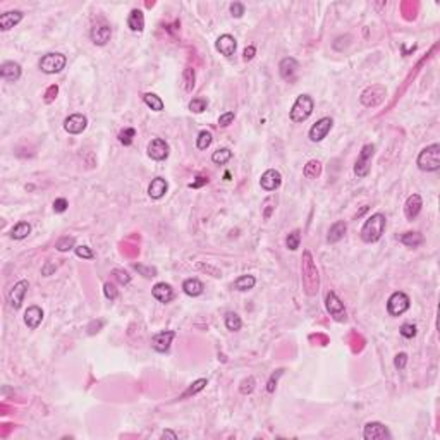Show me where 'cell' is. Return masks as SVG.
Listing matches in <instances>:
<instances>
[{"instance_id": "6da1fadb", "label": "cell", "mask_w": 440, "mask_h": 440, "mask_svg": "<svg viewBox=\"0 0 440 440\" xmlns=\"http://www.w3.org/2000/svg\"><path fill=\"white\" fill-rule=\"evenodd\" d=\"M301 280L303 289L308 296H317L320 291V275H318V268L315 265L313 255L308 249L303 253L301 258Z\"/></svg>"}, {"instance_id": "7a4b0ae2", "label": "cell", "mask_w": 440, "mask_h": 440, "mask_svg": "<svg viewBox=\"0 0 440 440\" xmlns=\"http://www.w3.org/2000/svg\"><path fill=\"white\" fill-rule=\"evenodd\" d=\"M387 227V218L382 213H373L364 220L361 227V239L364 243H377L383 236Z\"/></svg>"}, {"instance_id": "3957f363", "label": "cell", "mask_w": 440, "mask_h": 440, "mask_svg": "<svg viewBox=\"0 0 440 440\" xmlns=\"http://www.w3.org/2000/svg\"><path fill=\"white\" fill-rule=\"evenodd\" d=\"M416 165L420 171L423 172H437L440 169V145L433 143V145L426 146L420 152L418 158H416Z\"/></svg>"}, {"instance_id": "277c9868", "label": "cell", "mask_w": 440, "mask_h": 440, "mask_svg": "<svg viewBox=\"0 0 440 440\" xmlns=\"http://www.w3.org/2000/svg\"><path fill=\"white\" fill-rule=\"evenodd\" d=\"M313 109H315V102H313L311 96L309 95H299L298 98H296L294 105H292L291 112H289L291 120L292 122H296V124L305 122V120L313 114Z\"/></svg>"}, {"instance_id": "5b68a950", "label": "cell", "mask_w": 440, "mask_h": 440, "mask_svg": "<svg viewBox=\"0 0 440 440\" xmlns=\"http://www.w3.org/2000/svg\"><path fill=\"white\" fill-rule=\"evenodd\" d=\"M67 64V57L64 54H58V52H50V54L43 55L38 62V67H40L41 73L45 74H57L60 73Z\"/></svg>"}, {"instance_id": "8992f818", "label": "cell", "mask_w": 440, "mask_h": 440, "mask_svg": "<svg viewBox=\"0 0 440 440\" xmlns=\"http://www.w3.org/2000/svg\"><path fill=\"white\" fill-rule=\"evenodd\" d=\"M409 296L402 291H396L387 301V311H389L390 317H401L402 313H406L409 309Z\"/></svg>"}, {"instance_id": "52a82bcc", "label": "cell", "mask_w": 440, "mask_h": 440, "mask_svg": "<svg viewBox=\"0 0 440 440\" xmlns=\"http://www.w3.org/2000/svg\"><path fill=\"white\" fill-rule=\"evenodd\" d=\"M325 308H327V311L330 313V317L335 322L347 320V311L344 308V303L339 299V296L335 292H327V296H325Z\"/></svg>"}, {"instance_id": "ba28073f", "label": "cell", "mask_w": 440, "mask_h": 440, "mask_svg": "<svg viewBox=\"0 0 440 440\" xmlns=\"http://www.w3.org/2000/svg\"><path fill=\"white\" fill-rule=\"evenodd\" d=\"M375 153V146L373 145H364L361 148L360 155H358V160L354 164V174L358 177H366L368 172H370V165H371V158H373Z\"/></svg>"}, {"instance_id": "9c48e42d", "label": "cell", "mask_w": 440, "mask_h": 440, "mask_svg": "<svg viewBox=\"0 0 440 440\" xmlns=\"http://www.w3.org/2000/svg\"><path fill=\"white\" fill-rule=\"evenodd\" d=\"M387 91L382 84H373V86H368L366 90L361 93V103L364 107H377L383 102Z\"/></svg>"}, {"instance_id": "30bf717a", "label": "cell", "mask_w": 440, "mask_h": 440, "mask_svg": "<svg viewBox=\"0 0 440 440\" xmlns=\"http://www.w3.org/2000/svg\"><path fill=\"white\" fill-rule=\"evenodd\" d=\"M332 126H334L332 117H322V119L317 120V122L311 126V129H309V133H308L309 141H313V143L324 141V139L327 138L328 133H330Z\"/></svg>"}, {"instance_id": "8fae6325", "label": "cell", "mask_w": 440, "mask_h": 440, "mask_svg": "<svg viewBox=\"0 0 440 440\" xmlns=\"http://www.w3.org/2000/svg\"><path fill=\"white\" fill-rule=\"evenodd\" d=\"M363 437H364V440H390L392 439L389 428L380 421H368L366 425H364Z\"/></svg>"}, {"instance_id": "7c38bea8", "label": "cell", "mask_w": 440, "mask_h": 440, "mask_svg": "<svg viewBox=\"0 0 440 440\" xmlns=\"http://www.w3.org/2000/svg\"><path fill=\"white\" fill-rule=\"evenodd\" d=\"M146 152H148V156L152 158V160L155 162H162L165 160L169 156V152H171V148H169L167 141L162 138H153L152 141L148 143V148H146Z\"/></svg>"}, {"instance_id": "4fadbf2b", "label": "cell", "mask_w": 440, "mask_h": 440, "mask_svg": "<svg viewBox=\"0 0 440 440\" xmlns=\"http://www.w3.org/2000/svg\"><path fill=\"white\" fill-rule=\"evenodd\" d=\"M298 71H299V64L294 57H286L280 60L279 64V73L280 77L287 83H296L298 79Z\"/></svg>"}, {"instance_id": "5bb4252c", "label": "cell", "mask_w": 440, "mask_h": 440, "mask_svg": "<svg viewBox=\"0 0 440 440\" xmlns=\"http://www.w3.org/2000/svg\"><path fill=\"white\" fill-rule=\"evenodd\" d=\"M29 289V284H28V280H19L18 284H14V287L9 291V296H7V301H9V306L14 309H19L22 305V301H24V296L26 292H28Z\"/></svg>"}, {"instance_id": "9a60e30c", "label": "cell", "mask_w": 440, "mask_h": 440, "mask_svg": "<svg viewBox=\"0 0 440 440\" xmlns=\"http://www.w3.org/2000/svg\"><path fill=\"white\" fill-rule=\"evenodd\" d=\"M86 126H88V119L83 114H73V115H69L64 120V129L69 134H81L86 129Z\"/></svg>"}, {"instance_id": "2e32d148", "label": "cell", "mask_w": 440, "mask_h": 440, "mask_svg": "<svg viewBox=\"0 0 440 440\" xmlns=\"http://www.w3.org/2000/svg\"><path fill=\"white\" fill-rule=\"evenodd\" d=\"M175 337V332L174 330H164V332H158L156 335H153L152 339V347L156 351V353H165L169 351L171 347L172 341Z\"/></svg>"}, {"instance_id": "e0dca14e", "label": "cell", "mask_w": 440, "mask_h": 440, "mask_svg": "<svg viewBox=\"0 0 440 440\" xmlns=\"http://www.w3.org/2000/svg\"><path fill=\"white\" fill-rule=\"evenodd\" d=\"M280 184H282V175H280V172L275 171V169H268L267 172H263L262 179H260V186H262L265 191L279 190Z\"/></svg>"}, {"instance_id": "ac0fdd59", "label": "cell", "mask_w": 440, "mask_h": 440, "mask_svg": "<svg viewBox=\"0 0 440 440\" xmlns=\"http://www.w3.org/2000/svg\"><path fill=\"white\" fill-rule=\"evenodd\" d=\"M91 41L95 45H98V47H103V45H107L110 41V37H112V29H110V26L107 24H96L91 28Z\"/></svg>"}, {"instance_id": "d6986e66", "label": "cell", "mask_w": 440, "mask_h": 440, "mask_svg": "<svg viewBox=\"0 0 440 440\" xmlns=\"http://www.w3.org/2000/svg\"><path fill=\"white\" fill-rule=\"evenodd\" d=\"M21 66L14 60H7L0 66V76H2V79L9 81V83H16L21 77Z\"/></svg>"}, {"instance_id": "ffe728a7", "label": "cell", "mask_w": 440, "mask_h": 440, "mask_svg": "<svg viewBox=\"0 0 440 440\" xmlns=\"http://www.w3.org/2000/svg\"><path fill=\"white\" fill-rule=\"evenodd\" d=\"M215 48H217L224 57H232V55L236 54L237 41L232 35H222V37H218L217 43H215Z\"/></svg>"}, {"instance_id": "44dd1931", "label": "cell", "mask_w": 440, "mask_h": 440, "mask_svg": "<svg viewBox=\"0 0 440 440\" xmlns=\"http://www.w3.org/2000/svg\"><path fill=\"white\" fill-rule=\"evenodd\" d=\"M43 320V309L40 306H29L24 311V324L29 330H37Z\"/></svg>"}, {"instance_id": "7402d4cb", "label": "cell", "mask_w": 440, "mask_h": 440, "mask_svg": "<svg viewBox=\"0 0 440 440\" xmlns=\"http://www.w3.org/2000/svg\"><path fill=\"white\" fill-rule=\"evenodd\" d=\"M423 207V200L420 194H411V196L406 200V205H404V215H406L407 220H415L420 215Z\"/></svg>"}, {"instance_id": "603a6c76", "label": "cell", "mask_w": 440, "mask_h": 440, "mask_svg": "<svg viewBox=\"0 0 440 440\" xmlns=\"http://www.w3.org/2000/svg\"><path fill=\"white\" fill-rule=\"evenodd\" d=\"M152 294L156 301L167 305V303H171L172 299H174V289H172L169 284H165V282H158V284L153 286Z\"/></svg>"}, {"instance_id": "cb8c5ba5", "label": "cell", "mask_w": 440, "mask_h": 440, "mask_svg": "<svg viewBox=\"0 0 440 440\" xmlns=\"http://www.w3.org/2000/svg\"><path fill=\"white\" fill-rule=\"evenodd\" d=\"M169 190V184L164 177H155L148 186V194L152 200H160V198L165 196Z\"/></svg>"}, {"instance_id": "d4e9b609", "label": "cell", "mask_w": 440, "mask_h": 440, "mask_svg": "<svg viewBox=\"0 0 440 440\" xmlns=\"http://www.w3.org/2000/svg\"><path fill=\"white\" fill-rule=\"evenodd\" d=\"M22 19L21 11H9L0 16V29L2 31H9L11 28H14L16 24H19Z\"/></svg>"}, {"instance_id": "484cf974", "label": "cell", "mask_w": 440, "mask_h": 440, "mask_svg": "<svg viewBox=\"0 0 440 440\" xmlns=\"http://www.w3.org/2000/svg\"><path fill=\"white\" fill-rule=\"evenodd\" d=\"M128 28L133 33H141L145 29V16L139 9H133L128 16Z\"/></svg>"}, {"instance_id": "4316f807", "label": "cell", "mask_w": 440, "mask_h": 440, "mask_svg": "<svg viewBox=\"0 0 440 440\" xmlns=\"http://www.w3.org/2000/svg\"><path fill=\"white\" fill-rule=\"evenodd\" d=\"M345 232H347V224L344 222V220H337V222H334L330 226V229H328V236H327V241L328 243H339L341 239H344Z\"/></svg>"}, {"instance_id": "83f0119b", "label": "cell", "mask_w": 440, "mask_h": 440, "mask_svg": "<svg viewBox=\"0 0 440 440\" xmlns=\"http://www.w3.org/2000/svg\"><path fill=\"white\" fill-rule=\"evenodd\" d=\"M182 291H184L188 296H191V298H196V296L203 294L205 286L200 279H186L184 282H182Z\"/></svg>"}, {"instance_id": "f1b7e54d", "label": "cell", "mask_w": 440, "mask_h": 440, "mask_svg": "<svg viewBox=\"0 0 440 440\" xmlns=\"http://www.w3.org/2000/svg\"><path fill=\"white\" fill-rule=\"evenodd\" d=\"M255 286H256V279L253 275H241V277H237V279L234 280L232 287L236 289V291L244 292V291L253 289Z\"/></svg>"}, {"instance_id": "f546056e", "label": "cell", "mask_w": 440, "mask_h": 440, "mask_svg": "<svg viewBox=\"0 0 440 440\" xmlns=\"http://www.w3.org/2000/svg\"><path fill=\"white\" fill-rule=\"evenodd\" d=\"M399 241L407 248H418L423 244V236L420 232H404Z\"/></svg>"}, {"instance_id": "4dcf8cb0", "label": "cell", "mask_w": 440, "mask_h": 440, "mask_svg": "<svg viewBox=\"0 0 440 440\" xmlns=\"http://www.w3.org/2000/svg\"><path fill=\"white\" fill-rule=\"evenodd\" d=\"M29 232H31V226H29L28 222H18L14 227H12L11 237L16 241H21V239H24V237H28Z\"/></svg>"}, {"instance_id": "1f68e13d", "label": "cell", "mask_w": 440, "mask_h": 440, "mask_svg": "<svg viewBox=\"0 0 440 440\" xmlns=\"http://www.w3.org/2000/svg\"><path fill=\"white\" fill-rule=\"evenodd\" d=\"M303 174L308 179H318L322 174V164L318 160H309L303 169Z\"/></svg>"}, {"instance_id": "d6a6232c", "label": "cell", "mask_w": 440, "mask_h": 440, "mask_svg": "<svg viewBox=\"0 0 440 440\" xmlns=\"http://www.w3.org/2000/svg\"><path fill=\"white\" fill-rule=\"evenodd\" d=\"M226 327H227V330H230V332H239L241 327H243V320H241V317L237 313L227 311L226 313Z\"/></svg>"}, {"instance_id": "836d02e7", "label": "cell", "mask_w": 440, "mask_h": 440, "mask_svg": "<svg viewBox=\"0 0 440 440\" xmlns=\"http://www.w3.org/2000/svg\"><path fill=\"white\" fill-rule=\"evenodd\" d=\"M143 100H145L146 105H148L152 110H155V112H162V110H164V102H162L160 96L155 95V93H145V95H143Z\"/></svg>"}, {"instance_id": "e575fe53", "label": "cell", "mask_w": 440, "mask_h": 440, "mask_svg": "<svg viewBox=\"0 0 440 440\" xmlns=\"http://www.w3.org/2000/svg\"><path fill=\"white\" fill-rule=\"evenodd\" d=\"M232 158V152L229 148H218L217 152H213L211 155V162L217 165H224Z\"/></svg>"}, {"instance_id": "d590c367", "label": "cell", "mask_w": 440, "mask_h": 440, "mask_svg": "<svg viewBox=\"0 0 440 440\" xmlns=\"http://www.w3.org/2000/svg\"><path fill=\"white\" fill-rule=\"evenodd\" d=\"M275 207H277V196H273V194L263 200V203H262V215H263V218H265V220H268V218L272 217V213L275 211Z\"/></svg>"}, {"instance_id": "8d00e7d4", "label": "cell", "mask_w": 440, "mask_h": 440, "mask_svg": "<svg viewBox=\"0 0 440 440\" xmlns=\"http://www.w3.org/2000/svg\"><path fill=\"white\" fill-rule=\"evenodd\" d=\"M207 383H208L207 379H200V380H196V382H193L190 387H188V389L184 390V394L181 396V399H186V397H191V396H194V394L201 392V390L207 387Z\"/></svg>"}, {"instance_id": "74e56055", "label": "cell", "mask_w": 440, "mask_h": 440, "mask_svg": "<svg viewBox=\"0 0 440 440\" xmlns=\"http://www.w3.org/2000/svg\"><path fill=\"white\" fill-rule=\"evenodd\" d=\"M74 244H76V239H74L73 236H62L60 239L55 243V249L60 251V253H66V251L76 248Z\"/></svg>"}, {"instance_id": "f35d334b", "label": "cell", "mask_w": 440, "mask_h": 440, "mask_svg": "<svg viewBox=\"0 0 440 440\" xmlns=\"http://www.w3.org/2000/svg\"><path fill=\"white\" fill-rule=\"evenodd\" d=\"M182 79H184V90L193 91L194 83H196V74H194L193 67H186L184 73H182Z\"/></svg>"}, {"instance_id": "ab89813d", "label": "cell", "mask_w": 440, "mask_h": 440, "mask_svg": "<svg viewBox=\"0 0 440 440\" xmlns=\"http://www.w3.org/2000/svg\"><path fill=\"white\" fill-rule=\"evenodd\" d=\"M299 243H301V230L294 229L287 236V239H286V246H287L291 251H296L299 248Z\"/></svg>"}, {"instance_id": "60d3db41", "label": "cell", "mask_w": 440, "mask_h": 440, "mask_svg": "<svg viewBox=\"0 0 440 440\" xmlns=\"http://www.w3.org/2000/svg\"><path fill=\"white\" fill-rule=\"evenodd\" d=\"M211 141H213V136H211V133L210 131H201L200 134H198V138H196L198 150H207L208 146L211 145Z\"/></svg>"}, {"instance_id": "b9f144b4", "label": "cell", "mask_w": 440, "mask_h": 440, "mask_svg": "<svg viewBox=\"0 0 440 440\" xmlns=\"http://www.w3.org/2000/svg\"><path fill=\"white\" fill-rule=\"evenodd\" d=\"M255 385H256L255 377H246V379H243V382H241L239 392L243 394V396H248V394H251L255 390Z\"/></svg>"}, {"instance_id": "7bdbcfd3", "label": "cell", "mask_w": 440, "mask_h": 440, "mask_svg": "<svg viewBox=\"0 0 440 440\" xmlns=\"http://www.w3.org/2000/svg\"><path fill=\"white\" fill-rule=\"evenodd\" d=\"M136 136V131L133 128H126L124 131L119 133V141L122 143L124 146H131L133 145V138Z\"/></svg>"}, {"instance_id": "ee69618b", "label": "cell", "mask_w": 440, "mask_h": 440, "mask_svg": "<svg viewBox=\"0 0 440 440\" xmlns=\"http://www.w3.org/2000/svg\"><path fill=\"white\" fill-rule=\"evenodd\" d=\"M282 373H284V370L282 368H279V370H275L272 375H270V380L267 382V392H275V387H277V382H279V379L282 377Z\"/></svg>"}, {"instance_id": "f6af8a7d", "label": "cell", "mask_w": 440, "mask_h": 440, "mask_svg": "<svg viewBox=\"0 0 440 440\" xmlns=\"http://www.w3.org/2000/svg\"><path fill=\"white\" fill-rule=\"evenodd\" d=\"M112 275H114V279H115L117 282H119V284H122V286H126V284H129V282H131V275H129L126 270L115 268V270H112Z\"/></svg>"}, {"instance_id": "bcb514c9", "label": "cell", "mask_w": 440, "mask_h": 440, "mask_svg": "<svg viewBox=\"0 0 440 440\" xmlns=\"http://www.w3.org/2000/svg\"><path fill=\"white\" fill-rule=\"evenodd\" d=\"M207 100L205 98H193L190 102V110L191 112H194V114H201L203 112L205 109H207Z\"/></svg>"}, {"instance_id": "7dc6e473", "label": "cell", "mask_w": 440, "mask_h": 440, "mask_svg": "<svg viewBox=\"0 0 440 440\" xmlns=\"http://www.w3.org/2000/svg\"><path fill=\"white\" fill-rule=\"evenodd\" d=\"M74 251H76V255L79 256V258H84V260H93L95 258V253H93V251H91L88 246H84V244L76 246L74 248Z\"/></svg>"}, {"instance_id": "c3c4849f", "label": "cell", "mask_w": 440, "mask_h": 440, "mask_svg": "<svg viewBox=\"0 0 440 440\" xmlns=\"http://www.w3.org/2000/svg\"><path fill=\"white\" fill-rule=\"evenodd\" d=\"M234 119H236V114L234 112H224L222 115L218 117V126L220 128H227V126H230L234 122Z\"/></svg>"}, {"instance_id": "681fc988", "label": "cell", "mask_w": 440, "mask_h": 440, "mask_svg": "<svg viewBox=\"0 0 440 440\" xmlns=\"http://www.w3.org/2000/svg\"><path fill=\"white\" fill-rule=\"evenodd\" d=\"M103 294H105L107 299L114 301V299H117V296H119V291H117L115 286H114L112 282H107V284L103 286Z\"/></svg>"}, {"instance_id": "f907efd6", "label": "cell", "mask_w": 440, "mask_h": 440, "mask_svg": "<svg viewBox=\"0 0 440 440\" xmlns=\"http://www.w3.org/2000/svg\"><path fill=\"white\" fill-rule=\"evenodd\" d=\"M58 95V86L57 84H52V86L47 88V91H45V103H52L55 98H57Z\"/></svg>"}, {"instance_id": "816d5d0a", "label": "cell", "mask_w": 440, "mask_h": 440, "mask_svg": "<svg viewBox=\"0 0 440 440\" xmlns=\"http://www.w3.org/2000/svg\"><path fill=\"white\" fill-rule=\"evenodd\" d=\"M134 270H138L139 273H141V275H145V277H156V268H153V267H143V265H139V263H134Z\"/></svg>"}, {"instance_id": "f5cc1de1", "label": "cell", "mask_w": 440, "mask_h": 440, "mask_svg": "<svg viewBox=\"0 0 440 440\" xmlns=\"http://www.w3.org/2000/svg\"><path fill=\"white\" fill-rule=\"evenodd\" d=\"M67 208H69V201H67L66 198H57V200L54 201V211L55 213H64Z\"/></svg>"}, {"instance_id": "db71d44e", "label": "cell", "mask_w": 440, "mask_h": 440, "mask_svg": "<svg viewBox=\"0 0 440 440\" xmlns=\"http://www.w3.org/2000/svg\"><path fill=\"white\" fill-rule=\"evenodd\" d=\"M401 335L406 339H413L416 335V325L413 324H404L402 327H401Z\"/></svg>"}, {"instance_id": "11a10c76", "label": "cell", "mask_w": 440, "mask_h": 440, "mask_svg": "<svg viewBox=\"0 0 440 440\" xmlns=\"http://www.w3.org/2000/svg\"><path fill=\"white\" fill-rule=\"evenodd\" d=\"M406 364H407V354L406 353L396 354V358H394V366H396L397 370H404Z\"/></svg>"}, {"instance_id": "9f6ffc18", "label": "cell", "mask_w": 440, "mask_h": 440, "mask_svg": "<svg viewBox=\"0 0 440 440\" xmlns=\"http://www.w3.org/2000/svg\"><path fill=\"white\" fill-rule=\"evenodd\" d=\"M230 14H232V18H243L244 14V4H241V2H234V4H230Z\"/></svg>"}, {"instance_id": "6f0895ef", "label": "cell", "mask_w": 440, "mask_h": 440, "mask_svg": "<svg viewBox=\"0 0 440 440\" xmlns=\"http://www.w3.org/2000/svg\"><path fill=\"white\" fill-rule=\"evenodd\" d=\"M198 267H200V268H201V270H203V272H208V273H211V275H213V277H220V275H222V272H220V270H217V268H215V267H210V265H203V263H200V265H198Z\"/></svg>"}, {"instance_id": "680465c9", "label": "cell", "mask_w": 440, "mask_h": 440, "mask_svg": "<svg viewBox=\"0 0 440 440\" xmlns=\"http://www.w3.org/2000/svg\"><path fill=\"white\" fill-rule=\"evenodd\" d=\"M255 54H256V48L253 47V45H249V47H246L244 48V52H243V58L244 60H251V58L255 57Z\"/></svg>"}, {"instance_id": "91938a15", "label": "cell", "mask_w": 440, "mask_h": 440, "mask_svg": "<svg viewBox=\"0 0 440 440\" xmlns=\"http://www.w3.org/2000/svg\"><path fill=\"white\" fill-rule=\"evenodd\" d=\"M103 322L98 320V322H93V324L90 325V334H95V332H100V328H102Z\"/></svg>"}, {"instance_id": "94428289", "label": "cell", "mask_w": 440, "mask_h": 440, "mask_svg": "<svg viewBox=\"0 0 440 440\" xmlns=\"http://www.w3.org/2000/svg\"><path fill=\"white\" fill-rule=\"evenodd\" d=\"M162 439H172V440H175L177 439V433L175 432H172V430H165V432H162Z\"/></svg>"}, {"instance_id": "6125c7cd", "label": "cell", "mask_w": 440, "mask_h": 440, "mask_svg": "<svg viewBox=\"0 0 440 440\" xmlns=\"http://www.w3.org/2000/svg\"><path fill=\"white\" fill-rule=\"evenodd\" d=\"M55 268H57L55 265H52V263H47V265L43 267V270H41V273H43V275H50V273L54 272Z\"/></svg>"}]
</instances>
